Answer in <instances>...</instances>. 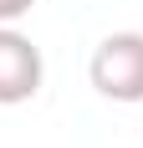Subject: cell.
Wrapping results in <instances>:
<instances>
[{"instance_id": "cell-1", "label": "cell", "mask_w": 143, "mask_h": 148, "mask_svg": "<svg viewBox=\"0 0 143 148\" xmlns=\"http://www.w3.org/2000/svg\"><path fill=\"white\" fill-rule=\"evenodd\" d=\"M87 77L107 102H143V31L102 36L87 61Z\"/></svg>"}, {"instance_id": "cell-2", "label": "cell", "mask_w": 143, "mask_h": 148, "mask_svg": "<svg viewBox=\"0 0 143 148\" xmlns=\"http://www.w3.org/2000/svg\"><path fill=\"white\" fill-rule=\"evenodd\" d=\"M41 92V51L15 26H0V107H15Z\"/></svg>"}, {"instance_id": "cell-3", "label": "cell", "mask_w": 143, "mask_h": 148, "mask_svg": "<svg viewBox=\"0 0 143 148\" xmlns=\"http://www.w3.org/2000/svg\"><path fill=\"white\" fill-rule=\"evenodd\" d=\"M31 5H36V0H0V26H15Z\"/></svg>"}]
</instances>
